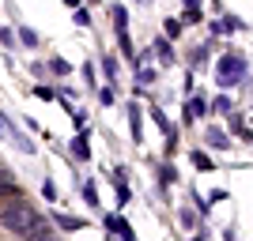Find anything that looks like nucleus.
<instances>
[{"instance_id": "obj_1", "label": "nucleus", "mask_w": 253, "mask_h": 241, "mask_svg": "<svg viewBox=\"0 0 253 241\" xmlns=\"http://www.w3.org/2000/svg\"><path fill=\"white\" fill-rule=\"evenodd\" d=\"M0 226L15 230L23 241H38L45 234V219L27 204V200H15V204H8V207L0 211Z\"/></svg>"}, {"instance_id": "obj_2", "label": "nucleus", "mask_w": 253, "mask_h": 241, "mask_svg": "<svg viewBox=\"0 0 253 241\" xmlns=\"http://www.w3.org/2000/svg\"><path fill=\"white\" fill-rule=\"evenodd\" d=\"M246 72H250V64H246L242 53H227V57L215 61V79H219V87H238L246 79Z\"/></svg>"}, {"instance_id": "obj_3", "label": "nucleus", "mask_w": 253, "mask_h": 241, "mask_svg": "<svg viewBox=\"0 0 253 241\" xmlns=\"http://www.w3.org/2000/svg\"><path fill=\"white\" fill-rule=\"evenodd\" d=\"M106 226H110V230H114V234H121V241H136V234H132V226H128V222L121 219V215H106Z\"/></svg>"}, {"instance_id": "obj_4", "label": "nucleus", "mask_w": 253, "mask_h": 241, "mask_svg": "<svg viewBox=\"0 0 253 241\" xmlns=\"http://www.w3.org/2000/svg\"><path fill=\"white\" fill-rule=\"evenodd\" d=\"M0 200H19V185H15L8 173L0 177Z\"/></svg>"}, {"instance_id": "obj_5", "label": "nucleus", "mask_w": 253, "mask_h": 241, "mask_svg": "<svg viewBox=\"0 0 253 241\" xmlns=\"http://www.w3.org/2000/svg\"><path fill=\"white\" fill-rule=\"evenodd\" d=\"M128 121H132V139L140 143V139H144V128H140V105L136 102L128 105Z\"/></svg>"}, {"instance_id": "obj_6", "label": "nucleus", "mask_w": 253, "mask_h": 241, "mask_svg": "<svg viewBox=\"0 0 253 241\" xmlns=\"http://www.w3.org/2000/svg\"><path fill=\"white\" fill-rule=\"evenodd\" d=\"M208 113V102H204V98H193L189 105H185V117H189V121H197V117H204Z\"/></svg>"}, {"instance_id": "obj_7", "label": "nucleus", "mask_w": 253, "mask_h": 241, "mask_svg": "<svg viewBox=\"0 0 253 241\" xmlns=\"http://www.w3.org/2000/svg\"><path fill=\"white\" fill-rule=\"evenodd\" d=\"M155 53H159V61H163V64H174V49H170L167 38H159V42H155Z\"/></svg>"}, {"instance_id": "obj_8", "label": "nucleus", "mask_w": 253, "mask_h": 241, "mask_svg": "<svg viewBox=\"0 0 253 241\" xmlns=\"http://www.w3.org/2000/svg\"><path fill=\"white\" fill-rule=\"evenodd\" d=\"M57 226H61V230H84V219H76V215H57Z\"/></svg>"}, {"instance_id": "obj_9", "label": "nucleus", "mask_w": 253, "mask_h": 241, "mask_svg": "<svg viewBox=\"0 0 253 241\" xmlns=\"http://www.w3.org/2000/svg\"><path fill=\"white\" fill-rule=\"evenodd\" d=\"M231 132H234V136H242V139H250V125H246V117H238V113L231 117Z\"/></svg>"}, {"instance_id": "obj_10", "label": "nucleus", "mask_w": 253, "mask_h": 241, "mask_svg": "<svg viewBox=\"0 0 253 241\" xmlns=\"http://www.w3.org/2000/svg\"><path fill=\"white\" fill-rule=\"evenodd\" d=\"M234 31H246V23L234 19V15H227V19L219 23V34H234Z\"/></svg>"}, {"instance_id": "obj_11", "label": "nucleus", "mask_w": 253, "mask_h": 241, "mask_svg": "<svg viewBox=\"0 0 253 241\" xmlns=\"http://www.w3.org/2000/svg\"><path fill=\"white\" fill-rule=\"evenodd\" d=\"M72 155H76V158H87V155H91V147H87V136H84V132L72 139Z\"/></svg>"}, {"instance_id": "obj_12", "label": "nucleus", "mask_w": 253, "mask_h": 241, "mask_svg": "<svg viewBox=\"0 0 253 241\" xmlns=\"http://www.w3.org/2000/svg\"><path fill=\"white\" fill-rule=\"evenodd\" d=\"M19 42L27 45V49H34V45H38V34H34L31 27H19Z\"/></svg>"}, {"instance_id": "obj_13", "label": "nucleus", "mask_w": 253, "mask_h": 241, "mask_svg": "<svg viewBox=\"0 0 253 241\" xmlns=\"http://www.w3.org/2000/svg\"><path fill=\"white\" fill-rule=\"evenodd\" d=\"M208 143L215 147V151H223V147H227V136H223L219 128H208Z\"/></svg>"}, {"instance_id": "obj_14", "label": "nucleus", "mask_w": 253, "mask_h": 241, "mask_svg": "<svg viewBox=\"0 0 253 241\" xmlns=\"http://www.w3.org/2000/svg\"><path fill=\"white\" fill-rule=\"evenodd\" d=\"M114 27H117V31H125V27H128V11L121 8V4L114 8Z\"/></svg>"}, {"instance_id": "obj_15", "label": "nucleus", "mask_w": 253, "mask_h": 241, "mask_svg": "<svg viewBox=\"0 0 253 241\" xmlns=\"http://www.w3.org/2000/svg\"><path fill=\"white\" fill-rule=\"evenodd\" d=\"M49 68H53L57 75H68V72H72V68H68V61H61V57H53V61H49Z\"/></svg>"}, {"instance_id": "obj_16", "label": "nucleus", "mask_w": 253, "mask_h": 241, "mask_svg": "<svg viewBox=\"0 0 253 241\" xmlns=\"http://www.w3.org/2000/svg\"><path fill=\"white\" fill-rule=\"evenodd\" d=\"M84 200L91 204V207H98V192H95V185H91V181L84 185Z\"/></svg>"}, {"instance_id": "obj_17", "label": "nucleus", "mask_w": 253, "mask_h": 241, "mask_svg": "<svg viewBox=\"0 0 253 241\" xmlns=\"http://www.w3.org/2000/svg\"><path fill=\"white\" fill-rule=\"evenodd\" d=\"M117 42L125 49V57H132V42H128V31H117Z\"/></svg>"}, {"instance_id": "obj_18", "label": "nucleus", "mask_w": 253, "mask_h": 241, "mask_svg": "<svg viewBox=\"0 0 253 241\" xmlns=\"http://www.w3.org/2000/svg\"><path fill=\"white\" fill-rule=\"evenodd\" d=\"M102 72L114 79V75H117V57H106V61H102Z\"/></svg>"}, {"instance_id": "obj_19", "label": "nucleus", "mask_w": 253, "mask_h": 241, "mask_svg": "<svg viewBox=\"0 0 253 241\" xmlns=\"http://www.w3.org/2000/svg\"><path fill=\"white\" fill-rule=\"evenodd\" d=\"M193 166H197V170H211V158L197 151V155H193Z\"/></svg>"}, {"instance_id": "obj_20", "label": "nucleus", "mask_w": 253, "mask_h": 241, "mask_svg": "<svg viewBox=\"0 0 253 241\" xmlns=\"http://www.w3.org/2000/svg\"><path fill=\"white\" fill-rule=\"evenodd\" d=\"M211 109H219V113H231V98H227V95L215 98V105H211Z\"/></svg>"}, {"instance_id": "obj_21", "label": "nucleus", "mask_w": 253, "mask_h": 241, "mask_svg": "<svg viewBox=\"0 0 253 241\" xmlns=\"http://www.w3.org/2000/svg\"><path fill=\"white\" fill-rule=\"evenodd\" d=\"M167 34H170V38H178V34H181V23L178 19H167Z\"/></svg>"}, {"instance_id": "obj_22", "label": "nucleus", "mask_w": 253, "mask_h": 241, "mask_svg": "<svg viewBox=\"0 0 253 241\" xmlns=\"http://www.w3.org/2000/svg\"><path fill=\"white\" fill-rule=\"evenodd\" d=\"M159 177H163V185H170V181L178 177V173H174V170H170V166H163V170H159Z\"/></svg>"}, {"instance_id": "obj_23", "label": "nucleus", "mask_w": 253, "mask_h": 241, "mask_svg": "<svg viewBox=\"0 0 253 241\" xmlns=\"http://www.w3.org/2000/svg\"><path fill=\"white\" fill-rule=\"evenodd\" d=\"M0 42H4V45H11V42H15V34H11L8 27H0Z\"/></svg>"}, {"instance_id": "obj_24", "label": "nucleus", "mask_w": 253, "mask_h": 241, "mask_svg": "<svg viewBox=\"0 0 253 241\" xmlns=\"http://www.w3.org/2000/svg\"><path fill=\"white\" fill-rule=\"evenodd\" d=\"M76 23H80V27H87V23H91V15H87L84 8H76Z\"/></svg>"}, {"instance_id": "obj_25", "label": "nucleus", "mask_w": 253, "mask_h": 241, "mask_svg": "<svg viewBox=\"0 0 253 241\" xmlns=\"http://www.w3.org/2000/svg\"><path fill=\"white\" fill-rule=\"evenodd\" d=\"M204 57H208V49H204V45H201V49H193V64H204Z\"/></svg>"}, {"instance_id": "obj_26", "label": "nucleus", "mask_w": 253, "mask_h": 241, "mask_svg": "<svg viewBox=\"0 0 253 241\" xmlns=\"http://www.w3.org/2000/svg\"><path fill=\"white\" fill-rule=\"evenodd\" d=\"M185 8H189V11H197V8H201V0H185Z\"/></svg>"}, {"instance_id": "obj_27", "label": "nucleus", "mask_w": 253, "mask_h": 241, "mask_svg": "<svg viewBox=\"0 0 253 241\" xmlns=\"http://www.w3.org/2000/svg\"><path fill=\"white\" fill-rule=\"evenodd\" d=\"M38 241H57V238H49V234H42V238H38Z\"/></svg>"}, {"instance_id": "obj_28", "label": "nucleus", "mask_w": 253, "mask_h": 241, "mask_svg": "<svg viewBox=\"0 0 253 241\" xmlns=\"http://www.w3.org/2000/svg\"><path fill=\"white\" fill-rule=\"evenodd\" d=\"M0 136H4V117H0Z\"/></svg>"}, {"instance_id": "obj_29", "label": "nucleus", "mask_w": 253, "mask_h": 241, "mask_svg": "<svg viewBox=\"0 0 253 241\" xmlns=\"http://www.w3.org/2000/svg\"><path fill=\"white\" fill-rule=\"evenodd\" d=\"M193 241H208V238H193Z\"/></svg>"}, {"instance_id": "obj_30", "label": "nucleus", "mask_w": 253, "mask_h": 241, "mask_svg": "<svg viewBox=\"0 0 253 241\" xmlns=\"http://www.w3.org/2000/svg\"><path fill=\"white\" fill-rule=\"evenodd\" d=\"M0 177H4V173H0Z\"/></svg>"}]
</instances>
